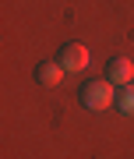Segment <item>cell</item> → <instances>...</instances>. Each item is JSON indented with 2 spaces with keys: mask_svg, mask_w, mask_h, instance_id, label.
<instances>
[{
  "mask_svg": "<svg viewBox=\"0 0 134 159\" xmlns=\"http://www.w3.org/2000/svg\"><path fill=\"white\" fill-rule=\"evenodd\" d=\"M60 64H56V60H42L39 64V67H35V78H39L42 81V85H56V81H60Z\"/></svg>",
  "mask_w": 134,
  "mask_h": 159,
  "instance_id": "obj_4",
  "label": "cell"
},
{
  "mask_svg": "<svg viewBox=\"0 0 134 159\" xmlns=\"http://www.w3.org/2000/svg\"><path fill=\"white\" fill-rule=\"evenodd\" d=\"M60 67H64V71H81V67H88V50H85L81 43L60 46Z\"/></svg>",
  "mask_w": 134,
  "mask_h": 159,
  "instance_id": "obj_2",
  "label": "cell"
},
{
  "mask_svg": "<svg viewBox=\"0 0 134 159\" xmlns=\"http://www.w3.org/2000/svg\"><path fill=\"white\" fill-rule=\"evenodd\" d=\"M131 74H134V64L127 57H113L106 64V78L109 81H117V85H131Z\"/></svg>",
  "mask_w": 134,
  "mask_h": 159,
  "instance_id": "obj_3",
  "label": "cell"
},
{
  "mask_svg": "<svg viewBox=\"0 0 134 159\" xmlns=\"http://www.w3.org/2000/svg\"><path fill=\"white\" fill-rule=\"evenodd\" d=\"M81 102H85L88 110H106L109 102H117V99H113V81H109V78L85 81V89H81Z\"/></svg>",
  "mask_w": 134,
  "mask_h": 159,
  "instance_id": "obj_1",
  "label": "cell"
},
{
  "mask_svg": "<svg viewBox=\"0 0 134 159\" xmlns=\"http://www.w3.org/2000/svg\"><path fill=\"white\" fill-rule=\"evenodd\" d=\"M117 106H120L127 117H134V85H123V92L117 96Z\"/></svg>",
  "mask_w": 134,
  "mask_h": 159,
  "instance_id": "obj_5",
  "label": "cell"
}]
</instances>
